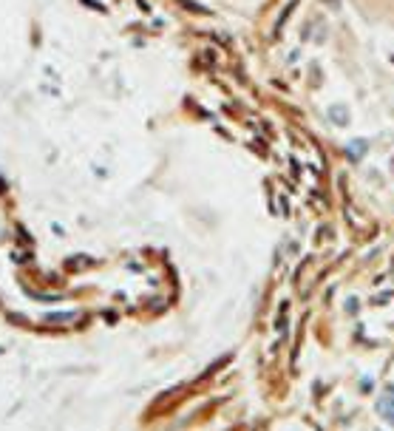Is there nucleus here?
I'll return each instance as SVG.
<instances>
[{"instance_id": "f03ea898", "label": "nucleus", "mask_w": 394, "mask_h": 431, "mask_svg": "<svg viewBox=\"0 0 394 431\" xmlns=\"http://www.w3.org/2000/svg\"><path fill=\"white\" fill-rule=\"evenodd\" d=\"M329 120H332V122H335V125H349V117H346V108H343V105H332V108H329Z\"/></svg>"}, {"instance_id": "f257e3e1", "label": "nucleus", "mask_w": 394, "mask_h": 431, "mask_svg": "<svg viewBox=\"0 0 394 431\" xmlns=\"http://www.w3.org/2000/svg\"><path fill=\"white\" fill-rule=\"evenodd\" d=\"M377 414H380L386 423L394 425V386H386L380 394V400H377Z\"/></svg>"}, {"instance_id": "7ed1b4c3", "label": "nucleus", "mask_w": 394, "mask_h": 431, "mask_svg": "<svg viewBox=\"0 0 394 431\" xmlns=\"http://www.w3.org/2000/svg\"><path fill=\"white\" fill-rule=\"evenodd\" d=\"M366 148H369V142L366 139H355V142H352V145H349V156H352V159H360V153L363 151H366Z\"/></svg>"}]
</instances>
